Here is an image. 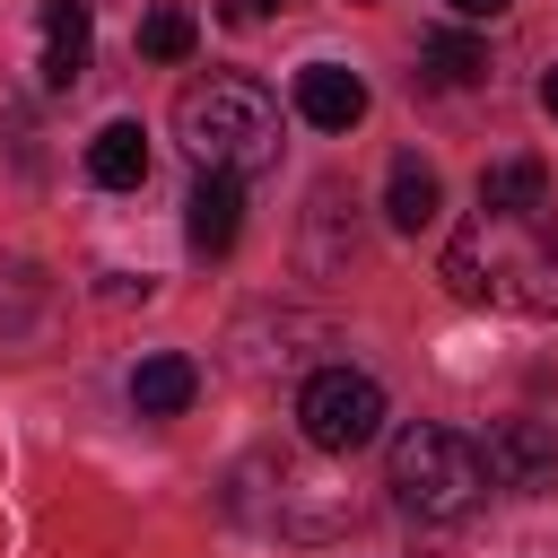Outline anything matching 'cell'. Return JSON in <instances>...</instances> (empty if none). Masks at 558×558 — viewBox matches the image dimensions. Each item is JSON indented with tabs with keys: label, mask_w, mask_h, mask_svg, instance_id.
I'll return each mask as SVG.
<instances>
[{
	"label": "cell",
	"mask_w": 558,
	"mask_h": 558,
	"mask_svg": "<svg viewBox=\"0 0 558 558\" xmlns=\"http://www.w3.org/2000/svg\"><path fill=\"white\" fill-rule=\"evenodd\" d=\"M445 288L506 314H558V218L541 209H480L445 244Z\"/></svg>",
	"instance_id": "1"
},
{
	"label": "cell",
	"mask_w": 558,
	"mask_h": 558,
	"mask_svg": "<svg viewBox=\"0 0 558 558\" xmlns=\"http://www.w3.org/2000/svg\"><path fill=\"white\" fill-rule=\"evenodd\" d=\"M174 131L201 157V174H235L244 183V174L279 166V105L253 78H201V87H183Z\"/></svg>",
	"instance_id": "2"
},
{
	"label": "cell",
	"mask_w": 558,
	"mask_h": 558,
	"mask_svg": "<svg viewBox=\"0 0 558 558\" xmlns=\"http://www.w3.org/2000/svg\"><path fill=\"white\" fill-rule=\"evenodd\" d=\"M480 488H488V462H480L471 436H453V427H401L392 436V497H401V514L462 523L480 506Z\"/></svg>",
	"instance_id": "3"
},
{
	"label": "cell",
	"mask_w": 558,
	"mask_h": 558,
	"mask_svg": "<svg viewBox=\"0 0 558 558\" xmlns=\"http://www.w3.org/2000/svg\"><path fill=\"white\" fill-rule=\"evenodd\" d=\"M296 427H305L314 453H357V445L384 436V384L366 366H323L296 392Z\"/></svg>",
	"instance_id": "4"
},
{
	"label": "cell",
	"mask_w": 558,
	"mask_h": 558,
	"mask_svg": "<svg viewBox=\"0 0 558 558\" xmlns=\"http://www.w3.org/2000/svg\"><path fill=\"white\" fill-rule=\"evenodd\" d=\"M480 462H488V488H549L558 480V436L541 418H497Z\"/></svg>",
	"instance_id": "5"
},
{
	"label": "cell",
	"mask_w": 558,
	"mask_h": 558,
	"mask_svg": "<svg viewBox=\"0 0 558 558\" xmlns=\"http://www.w3.org/2000/svg\"><path fill=\"white\" fill-rule=\"evenodd\" d=\"M296 113H305L314 131H357V122H366V78L340 70V61H305V70H296Z\"/></svg>",
	"instance_id": "6"
},
{
	"label": "cell",
	"mask_w": 558,
	"mask_h": 558,
	"mask_svg": "<svg viewBox=\"0 0 558 558\" xmlns=\"http://www.w3.org/2000/svg\"><path fill=\"white\" fill-rule=\"evenodd\" d=\"M183 235H192V253H235V235H244V183L235 174H201L192 183V201H183Z\"/></svg>",
	"instance_id": "7"
},
{
	"label": "cell",
	"mask_w": 558,
	"mask_h": 558,
	"mask_svg": "<svg viewBox=\"0 0 558 558\" xmlns=\"http://www.w3.org/2000/svg\"><path fill=\"white\" fill-rule=\"evenodd\" d=\"M192 392H201V366H192L183 349H157V357L131 366V410H140V418H183Z\"/></svg>",
	"instance_id": "8"
},
{
	"label": "cell",
	"mask_w": 558,
	"mask_h": 558,
	"mask_svg": "<svg viewBox=\"0 0 558 558\" xmlns=\"http://www.w3.org/2000/svg\"><path fill=\"white\" fill-rule=\"evenodd\" d=\"M87 52H96L87 0H44V78L52 87H78L87 78Z\"/></svg>",
	"instance_id": "9"
},
{
	"label": "cell",
	"mask_w": 558,
	"mask_h": 558,
	"mask_svg": "<svg viewBox=\"0 0 558 558\" xmlns=\"http://www.w3.org/2000/svg\"><path fill=\"white\" fill-rule=\"evenodd\" d=\"M87 183L96 192H140L148 183V131L140 122H105L87 140Z\"/></svg>",
	"instance_id": "10"
},
{
	"label": "cell",
	"mask_w": 558,
	"mask_h": 558,
	"mask_svg": "<svg viewBox=\"0 0 558 558\" xmlns=\"http://www.w3.org/2000/svg\"><path fill=\"white\" fill-rule=\"evenodd\" d=\"M436 209H445V183H436V166H427V157H392L384 218H392L401 235H427V227H436Z\"/></svg>",
	"instance_id": "11"
},
{
	"label": "cell",
	"mask_w": 558,
	"mask_h": 558,
	"mask_svg": "<svg viewBox=\"0 0 558 558\" xmlns=\"http://www.w3.org/2000/svg\"><path fill=\"white\" fill-rule=\"evenodd\" d=\"M480 209H549V166H541V157H497V166H480Z\"/></svg>",
	"instance_id": "12"
},
{
	"label": "cell",
	"mask_w": 558,
	"mask_h": 558,
	"mask_svg": "<svg viewBox=\"0 0 558 558\" xmlns=\"http://www.w3.org/2000/svg\"><path fill=\"white\" fill-rule=\"evenodd\" d=\"M418 61H427V78H436V87H480V78H488V44H471V35H453V26H445V35H427V44H418Z\"/></svg>",
	"instance_id": "13"
},
{
	"label": "cell",
	"mask_w": 558,
	"mask_h": 558,
	"mask_svg": "<svg viewBox=\"0 0 558 558\" xmlns=\"http://www.w3.org/2000/svg\"><path fill=\"white\" fill-rule=\"evenodd\" d=\"M192 44H201V17H192V9L166 0V9L140 17V52H148V61H192Z\"/></svg>",
	"instance_id": "14"
},
{
	"label": "cell",
	"mask_w": 558,
	"mask_h": 558,
	"mask_svg": "<svg viewBox=\"0 0 558 558\" xmlns=\"http://www.w3.org/2000/svg\"><path fill=\"white\" fill-rule=\"evenodd\" d=\"M270 9H279V0H218V17H227V26H262Z\"/></svg>",
	"instance_id": "15"
},
{
	"label": "cell",
	"mask_w": 558,
	"mask_h": 558,
	"mask_svg": "<svg viewBox=\"0 0 558 558\" xmlns=\"http://www.w3.org/2000/svg\"><path fill=\"white\" fill-rule=\"evenodd\" d=\"M445 9H453V17H506L514 0H445Z\"/></svg>",
	"instance_id": "16"
},
{
	"label": "cell",
	"mask_w": 558,
	"mask_h": 558,
	"mask_svg": "<svg viewBox=\"0 0 558 558\" xmlns=\"http://www.w3.org/2000/svg\"><path fill=\"white\" fill-rule=\"evenodd\" d=\"M541 113H549V122H558V70H549V78H541Z\"/></svg>",
	"instance_id": "17"
}]
</instances>
